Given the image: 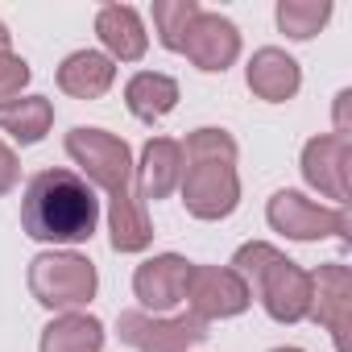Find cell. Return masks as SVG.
<instances>
[{"label":"cell","instance_id":"cell-7","mask_svg":"<svg viewBox=\"0 0 352 352\" xmlns=\"http://www.w3.org/2000/svg\"><path fill=\"white\" fill-rule=\"evenodd\" d=\"M265 220L274 232L290 236V241H323V236H340L348 245V212L344 208H319L315 199L298 195V191H278L265 208Z\"/></svg>","mask_w":352,"mask_h":352},{"label":"cell","instance_id":"cell-5","mask_svg":"<svg viewBox=\"0 0 352 352\" xmlns=\"http://www.w3.org/2000/svg\"><path fill=\"white\" fill-rule=\"evenodd\" d=\"M96 265L83 253H38L30 261V294L46 311H75L96 298Z\"/></svg>","mask_w":352,"mask_h":352},{"label":"cell","instance_id":"cell-10","mask_svg":"<svg viewBox=\"0 0 352 352\" xmlns=\"http://www.w3.org/2000/svg\"><path fill=\"white\" fill-rule=\"evenodd\" d=\"M348 170H352V141L340 137V133H323V137H311L302 145V179L336 199L340 208L348 204Z\"/></svg>","mask_w":352,"mask_h":352},{"label":"cell","instance_id":"cell-18","mask_svg":"<svg viewBox=\"0 0 352 352\" xmlns=\"http://www.w3.org/2000/svg\"><path fill=\"white\" fill-rule=\"evenodd\" d=\"M42 352H100L104 348V323L96 315L67 311L42 327Z\"/></svg>","mask_w":352,"mask_h":352},{"label":"cell","instance_id":"cell-1","mask_svg":"<svg viewBox=\"0 0 352 352\" xmlns=\"http://www.w3.org/2000/svg\"><path fill=\"white\" fill-rule=\"evenodd\" d=\"M67 153L75 157V166H83V174L91 183H100L108 191V228H112V249L116 253H141L153 241L149 216L133 195V153L124 145V137L108 133V129H71L67 133Z\"/></svg>","mask_w":352,"mask_h":352},{"label":"cell","instance_id":"cell-19","mask_svg":"<svg viewBox=\"0 0 352 352\" xmlns=\"http://www.w3.org/2000/svg\"><path fill=\"white\" fill-rule=\"evenodd\" d=\"M54 124V104L46 96H21V100H0V129L21 145H38Z\"/></svg>","mask_w":352,"mask_h":352},{"label":"cell","instance_id":"cell-12","mask_svg":"<svg viewBox=\"0 0 352 352\" xmlns=\"http://www.w3.org/2000/svg\"><path fill=\"white\" fill-rule=\"evenodd\" d=\"M179 54H187L199 71H228L241 54V30L220 13H199L179 46Z\"/></svg>","mask_w":352,"mask_h":352},{"label":"cell","instance_id":"cell-9","mask_svg":"<svg viewBox=\"0 0 352 352\" xmlns=\"http://www.w3.org/2000/svg\"><path fill=\"white\" fill-rule=\"evenodd\" d=\"M307 319L323 323L336 340V352H348V323H352V274L340 261L319 265V274H311V307Z\"/></svg>","mask_w":352,"mask_h":352},{"label":"cell","instance_id":"cell-3","mask_svg":"<svg viewBox=\"0 0 352 352\" xmlns=\"http://www.w3.org/2000/svg\"><path fill=\"white\" fill-rule=\"evenodd\" d=\"M183 204L195 220H224L241 204L236 141L224 129H195L183 145Z\"/></svg>","mask_w":352,"mask_h":352},{"label":"cell","instance_id":"cell-20","mask_svg":"<svg viewBox=\"0 0 352 352\" xmlns=\"http://www.w3.org/2000/svg\"><path fill=\"white\" fill-rule=\"evenodd\" d=\"M331 17V0H278V30L294 42L315 38Z\"/></svg>","mask_w":352,"mask_h":352},{"label":"cell","instance_id":"cell-4","mask_svg":"<svg viewBox=\"0 0 352 352\" xmlns=\"http://www.w3.org/2000/svg\"><path fill=\"white\" fill-rule=\"evenodd\" d=\"M232 270L245 278L249 294L261 298V307H265L270 319H278V323H302L307 319L311 274L298 261H290L286 253H278L265 241H249V245L236 249Z\"/></svg>","mask_w":352,"mask_h":352},{"label":"cell","instance_id":"cell-15","mask_svg":"<svg viewBox=\"0 0 352 352\" xmlns=\"http://www.w3.org/2000/svg\"><path fill=\"white\" fill-rule=\"evenodd\" d=\"M179 179H183V141H174V137L145 141V149H141V174H137L141 195L145 199H166L174 187H179Z\"/></svg>","mask_w":352,"mask_h":352},{"label":"cell","instance_id":"cell-14","mask_svg":"<svg viewBox=\"0 0 352 352\" xmlns=\"http://www.w3.org/2000/svg\"><path fill=\"white\" fill-rule=\"evenodd\" d=\"M96 34H100L104 50H108V58H120V63H137L149 50L145 25H141L133 5H104L96 13Z\"/></svg>","mask_w":352,"mask_h":352},{"label":"cell","instance_id":"cell-11","mask_svg":"<svg viewBox=\"0 0 352 352\" xmlns=\"http://www.w3.org/2000/svg\"><path fill=\"white\" fill-rule=\"evenodd\" d=\"M191 286V261L179 253H157L133 274V294L141 298L145 311H170L187 298Z\"/></svg>","mask_w":352,"mask_h":352},{"label":"cell","instance_id":"cell-21","mask_svg":"<svg viewBox=\"0 0 352 352\" xmlns=\"http://www.w3.org/2000/svg\"><path fill=\"white\" fill-rule=\"evenodd\" d=\"M199 13H204V9L195 5V0H157V5H153L157 42H162L166 50H174V54H179V46H183V38H187L191 21H195Z\"/></svg>","mask_w":352,"mask_h":352},{"label":"cell","instance_id":"cell-8","mask_svg":"<svg viewBox=\"0 0 352 352\" xmlns=\"http://www.w3.org/2000/svg\"><path fill=\"white\" fill-rule=\"evenodd\" d=\"M187 298H191V315H199L204 323L208 319H232V315L249 311V302H253L245 278L228 265H191Z\"/></svg>","mask_w":352,"mask_h":352},{"label":"cell","instance_id":"cell-25","mask_svg":"<svg viewBox=\"0 0 352 352\" xmlns=\"http://www.w3.org/2000/svg\"><path fill=\"white\" fill-rule=\"evenodd\" d=\"M274 352H302V348H274Z\"/></svg>","mask_w":352,"mask_h":352},{"label":"cell","instance_id":"cell-22","mask_svg":"<svg viewBox=\"0 0 352 352\" xmlns=\"http://www.w3.org/2000/svg\"><path fill=\"white\" fill-rule=\"evenodd\" d=\"M30 75H34L30 63L5 50V54H0V100H13V96L30 83Z\"/></svg>","mask_w":352,"mask_h":352},{"label":"cell","instance_id":"cell-13","mask_svg":"<svg viewBox=\"0 0 352 352\" xmlns=\"http://www.w3.org/2000/svg\"><path fill=\"white\" fill-rule=\"evenodd\" d=\"M245 79H249V91H253L257 100H265V104H286V100L298 91L302 71H298V63H294L286 50L261 46V50L249 58Z\"/></svg>","mask_w":352,"mask_h":352},{"label":"cell","instance_id":"cell-24","mask_svg":"<svg viewBox=\"0 0 352 352\" xmlns=\"http://www.w3.org/2000/svg\"><path fill=\"white\" fill-rule=\"evenodd\" d=\"M9 38H13V34H9V25H5V21H0V54H5V50H9Z\"/></svg>","mask_w":352,"mask_h":352},{"label":"cell","instance_id":"cell-6","mask_svg":"<svg viewBox=\"0 0 352 352\" xmlns=\"http://www.w3.org/2000/svg\"><path fill=\"white\" fill-rule=\"evenodd\" d=\"M116 331L137 352H187L208 340V323L199 315H149V311H120Z\"/></svg>","mask_w":352,"mask_h":352},{"label":"cell","instance_id":"cell-16","mask_svg":"<svg viewBox=\"0 0 352 352\" xmlns=\"http://www.w3.org/2000/svg\"><path fill=\"white\" fill-rule=\"evenodd\" d=\"M116 83V63L100 50H75L58 67V87L75 100H100Z\"/></svg>","mask_w":352,"mask_h":352},{"label":"cell","instance_id":"cell-23","mask_svg":"<svg viewBox=\"0 0 352 352\" xmlns=\"http://www.w3.org/2000/svg\"><path fill=\"white\" fill-rule=\"evenodd\" d=\"M17 179H21V166H17V153L0 141V195H9L13 187H17Z\"/></svg>","mask_w":352,"mask_h":352},{"label":"cell","instance_id":"cell-17","mask_svg":"<svg viewBox=\"0 0 352 352\" xmlns=\"http://www.w3.org/2000/svg\"><path fill=\"white\" fill-rule=\"evenodd\" d=\"M124 104H129V112L137 120L153 124L166 112H174V104H179V83L170 75H162V71H137L124 83Z\"/></svg>","mask_w":352,"mask_h":352},{"label":"cell","instance_id":"cell-2","mask_svg":"<svg viewBox=\"0 0 352 352\" xmlns=\"http://www.w3.org/2000/svg\"><path fill=\"white\" fill-rule=\"evenodd\" d=\"M100 199L75 170H38L25 199H21V228L46 245H83L96 236Z\"/></svg>","mask_w":352,"mask_h":352}]
</instances>
